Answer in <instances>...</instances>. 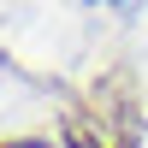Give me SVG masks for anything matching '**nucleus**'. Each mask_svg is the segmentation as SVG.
<instances>
[{"label":"nucleus","instance_id":"nucleus-1","mask_svg":"<svg viewBox=\"0 0 148 148\" xmlns=\"http://www.w3.org/2000/svg\"><path fill=\"white\" fill-rule=\"evenodd\" d=\"M12 148H42V142H12Z\"/></svg>","mask_w":148,"mask_h":148}]
</instances>
